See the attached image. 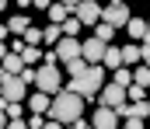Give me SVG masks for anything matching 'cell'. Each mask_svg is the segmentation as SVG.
Masks as SVG:
<instances>
[{
	"mask_svg": "<svg viewBox=\"0 0 150 129\" xmlns=\"http://www.w3.org/2000/svg\"><path fill=\"white\" fill-rule=\"evenodd\" d=\"M49 105H52V94H45V91H35L28 98V112H49Z\"/></svg>",
	"mask_w": 150,
	"mask_h": 129,
	"instance_id": "12",
	"label": "cell"
},
{
	"mask_svg": "<svg viewBox=\"0 0 150 129\" xmlns=\"http://www.w3.org/2000/svg\"><path fill=\"white\" fill-rule=\"evenodd\" d=\"M87 129H94V126H87Z\"/></svg>",
	"mask_w": 150,
	"mask_h": 129,
	"instance_id": "43",
	"label": "cell"
},
{
	"mask_svg": "<svg viewBox=\"0 0 150 129\" xmlns=\"http://www.w3.org/2000/svg\"><path fill=\"white\" fill-rule=\"evenodd\" d=\"M129 18H133V14H129V7H126V4H108L101 21H108V25H115V28H126V25H129Z\"/></svg>",
	"mask_w": 150,
	"mask_h": 129,
	"instance_id": "8",
	"label": "cell"
},
{
	"mask_svg": "<svg viewBox=\"0 0 150 129\" xmlns=\"http://www.w3.org/2000/svg\"><path fill=\"white\" fill-rule=\"evenodd\" d=\"M4 11H7V0H0V14H4Z\"/></svg>",
	"mask_w": 150,
	"mask_h": 129,
	"instance_id": "41",
	"label": "cell"
},
{
	"mask_svg": "<svg viewBox=\"0 0 150 129\" xmlns=\"http://www.w3.org/2000/svg\"><path fill=\"white\" fill-rule=\"evenodd\" d=\"M119 112H115L112 105H101V108H94V129H119Z\"/></svg>",
	"mask_w": 150,
	"mask_h": 129,
	"instance_id": "7",
	"label": "cell"
},
{
	"mask_svg": "<svg viewBox=\"0 0 150 129\" xmlns=\"http://www.w3.org/2000/svg\"><path fill=\"white\" fill-rule=\"evenodd\" d=\"M14 4H18V7H32V0H14Z\"/></svg>",
	"mask_w": 150,
	"mask_h": 129,
	"instance_id": "39",
	"label": "cell"
},
{
	"mask_svg": "<svg viewBox=\"0 0 150 129\" xmlns=\"http://www.w3.org/2000/svg\"><path fill=\"white\" fill-rule=\"evenodd\" d=\"M7 52H11V49H7V42H0V59H4Z\"/></svg>",
	"mask_w": 150,
	"mask_h": 129,
	"instance_id": "38",
	"label": "cell"
},
{
	"mask_svg": "<svg viewBox=\"0 0 150 129\" xmlns=\"http://www.w3.org/2000/svg\"><path fill=\"white\" fill-rule=\"evenodd\" d=\"M7 28H11V35H25V32L32 28V21H28L25 14H14V18L7 21Z\"/></svg>",
	"mask_w": 150,
	"mask_h": 129,
	"instance_id": "16",
	"label": "cell"
},
{
	"mask_svg": "<svg viewBox=\"0 0 150 129\" xmlns=\"http://www.w3.org/2000/svg\"><path fill=\"white\" fill-rule=\"evenodd\" d=\"M87 66H91V63H87L84 56H77V59H67V73H70V77H80Z\"/></svg>",
	"mask_w": 150,
	"mask_h": 129,
	"instance_id": "19",
	"label": "cell"
},
{
	"mask_svg": "<svg viewBox=\"0 0 150 129\" xmlns=\"http://www.w3.org/2000/svg\"><path fill=\"white\" fill-rule=\"evenodd\" d=\"M143 59V45H122V63L126 66H136Z\"/></svg>",
	"mask_w": 150,
	"mask_h": 129,
	"instance_id": "15",
	"label": "cell"
},
{
	"mask_svg": "<svg viewBox=\"0 0 150 129\" xmlns=\"http://www.w3.org/2000/svg\"><path fill=\"white\" fill-rule=\"evenodd\" d=\"M126 98H129V101H143V98H147V87L143 84H129L126 87Z\"/></svg>",
	"mask_w": 150,
	"mask_h": 129,
	"instance_id": "23",
	"label": "cell"
},
{
	"mask_svg": "<svg viewBox=\"0 0 150 129\" xmlns=\"http://www.w3.org/2000/svg\"><path fill=\"white\" fill-rule=\"evenodd\" d=\"M70 11H74V7H67V4H59V0H56V4L49 7V21H52V25H63V21L70 18Z\"/></svg>",
	"mask_w": 150,
	"mask_h": 129,
	"instance_id": "14",
	"label": "cell"
},
{
	"mask_svg": "<svg viewBox=\"0 0 150 129\" xmlns=\"http://www.w3.org/2000/svg\"><path fill=\"white\" fill-rule=\"evenodd\" d=\"M133 84H143V87L150 84V66H140V70L133 73Z\"/></svg>",
	"mask_w": 150,
	"mask_h": 129,
	"instance_id": "27",
	"label": "cell"
},
{
	"mask_svg": "<svg viewBox=\"0 0 150 129\" xmlns=\"http://www.w3.org/2000/svg\"><path fill=\"white\" fill-rule=\"evenodd\" d=\"M38 56H42V52H38V45H25V49H21V59H25V66H35V63H38Z\"/></svg>",
	"mask_w": 150,
	"mask_h": 129,
	"instance_id": "22",
	"label": "cell"
},
{
	"mask_svg": "<svg viewBox=\"0 0 150 129\" xmlns=\"http://www.w3.org/2000/svg\"><path fill=\"white\" fill-rule=\"evenodd\" d=\"M0 66H4L7 73H21V70H25V59H21V52H7V56L0 59Z\"/></svg>",
	"mask_w": 150,
	"mask_h": 129,
	"instance_id": "13",
	"label": "cell"
},
{
	"mask_svg": "<svg viewBox=\"0 0 150 129\" xmlns=\"http://www.w3.org/2000/svg\"><path fill=\"white\" fill-rule=\"evenodd\" d=\"M42 129H67V126H63V122H56V119H49V122H45Z\"/></svg>",
	"mask_w": 150,
	"mask_h": 129,
	"instance_id": "34",
	"label": "cell"
},
{
	"mask_svg": "<svg viewBox=\"0 0 150 129\" xmlns=\"http://www.w3.org/2000/svg\"><path fill=\"white\" fill-rule=\"evenodd\" d=\"M67 129H87V126H84V122L77 119V122H70V126H67Z\"/></svg>",
	"mask_w": 150,
	"mask_h": 129,
	"instance_id": "37",
	"label": "cell"
},
{
	"mask_svg": "<svg viewBox=\"0 0 150 129\" xmlns=\"http://www.w3.org/2000/svg\"><path fill=\"white\" fill-rule=\"evenodd\" d=\"M59 4H67V7H77V4H80V0H59Z\"/></svg>",
	"mask_w": 150,
	"mask_h": 129,
	"instance_id": "40",
	"label": "cell"
},
{
	"mask_svg": "<svg viewBox=\"0 0 150 129\" xmlns=\"http://www.w3.org/2000/svg\"><path fill=\"white\" fill-rule=\"evenodd\" d=\"M59 39H63V25H49V28H45V39H42V42L56 49V42H59Z\"/></svg>",
	"mask_w": 150,
	"mask_h": 129,
	"instance_id": "21",
	"label": "cell"
},
{
	"mask_svg": "<svg viewBox=\"0 0 150 129\" xmlns=\"http://www.w3.org/2000/svg\"><path fill=\"white\" fill-rule=\"evenodd\" d=\"M122 129H143V119H126Z\"/></svg>",
	"mask_w": 150,
	"mask_h": 129,
	"instance_id": "31",
	"label": "cell"
},
{
	"mask_svg": "<svg viewBox=\"0 0 150 129\" xmlns=\"http://www.w3.org/2000/svg\"><path fill=\"white\" fill-rule=\"evenodd\" d=\"M21 112H25L21 101H11V105H7V115H11V119H21Z\"/></svg>",
	"mask_w": 150,
	"mask_h": 129,
	"instance_id": "29",
	"label": "cell"
},
{
	"mask_svg": "<svg viewBox=\"0 0 150 129\" xmlns=\"http://www.w3.org/2000/svg\"><path fill=\"white\" fill-rule=\"evenodd\" d=\"M115 112L126 115V119H147V115H150V101H147V98H143V101H126V105H119Z\"/></svg>",
	"mask_w": 150,
	"mask_h": 129,
	"instance_id": "11",
	"label": "cell"
},
{
	"mask_svg": "<svg viewBox=\"0 0 150 129\" xmlns=\"http://www.w3.org/2000/svg\"><path fill=\"white\" fill-rule=\"evenodd\" d=\"M7 35H11V28H7V25H0V42H4Z\"/></svg>",
	"mask_w": 150,
	"mask_h": 129,
	"instance_id": "36",
	"label": "cell"
},
{
	"mask_svg": "<svg viewBox=\"0 0 150 129\" xmlns=\"http://www.w3.org/2000/svg\"><path fill=\"white\" fill-rule=\"evenodd\" d=\"M42 39H45V28H28L25 32V42L28 45H42Z\"/></svg>",
	"mask_w": 150,
	"mask_h": 129,
	"instance_id": "24",
	"label": "cell"
},
{
	"mask_svg": "<svg viewBox=\"0 0 150 129\" xmlns=\"http://www.w3.org/2000/svg\"><path fill=\"white\" fill-rule=\"evenodd\" d=\"M105 66H108V70L126 66V63H122V49H115V45H108V49H105Z\"/></svg>",
	"mask_w": 150,
	"mask_h": 129,
	"instance_id": "17",
	"label": "cell"
},
{
	"mask_svg": "<svg viewBox=\"0 0 150 129\" xmlns=\"http://www.w3.org/2000/svg\"><path fill=\"white\" fill-rule=\"evenodd\" d=\"M28 126H32V129H42V126H45V119H42V112H32V119H28Z\"/></svg>",
	"mask_w": 150,
	"mask_h": 129,
	"instance_id": "30",
	"label": "cell"
},
{
	"mask_svg": "<svg viewBox=\"0 0 150 129\" xmlns=\"http://www.w3.org/2000/svg\"><path fill=\"white\" fill-rule=\"evenodd\" d=\"M94 35H98L101 42H112V35H115V25H108V21H98V25H94Z\"/></svg>",
	"mask_w": 150,
	"mask_h": 129,
	"instance_id": "20",
	"label": "cell"
},
{
	"mask_svg": "<svg viewBox=\"0 0 150 129\" xmlns=\"http://www.w3.org/2000/svg\"><path fill=\"white\" fill-rule=\"evenodd\" d=\"M74 11H77V18H80V25H84V28H94V25H98V21L105 18V11H101V7H98L94 0H80Z\"/></svg>",
	"mask_w": 150,
	"mask_h": 129,
	"instance_id": "5",
	"label": "cell"
},
{
	"mask_svg": "<svg viewBox=\"0 0 150 129\" xmlns=\"http://www.w3.org/2000/svg\"><path fill=\"white\" fill-rule=\"evenodd\" d=\"M35 91H45V94H59L63 91V77H59V70L56 66H49V63H42L35 73Z\"/></svg>",
	"mask_w": 150,
	"mask_h": 129,
	"instance_id": "3",
	"label": "cell"
},
{
	"mask_svg": "<svg viewBox=\"0 0 150 129\" xmlns=\"http://www.w3.org/2000/svg\"><path fill=\"white\" fill-rule=\"evenodd\" d=\"M56 52H59V63L77 59V56H84V42H77V35H63L56 42Z\"/></svg>",
	"mask_w": 150,
	"mask_h": 129,
	"instance_id": "6",
	"label": "cell"
},
{
	"mask_svg": "<svg viewBox=\"0 0 150 129\" xmlns=\"http://www.w3.org/2000/svg\"><path fill=\"white\" fill-rule=\"evenodd\" d=\"M115 84H122V87H129V84H133V73H129V70H126V66H119V70H115Z\"/></svg>",
	"mask_w": 150,
	"mask_h": 129,
	"instance_id": "26",
	"label": "cell"
},
{
	"mask_svg": "<svg viewBox=\"0 0 150 129\" xmlns=\"http://www.w3.org/2000/svg\"><path fill=\"white\" fill-rule=\"evenodd\" d=\"M126 101H129V98H126V87L122 84H105L101 87V105H112V108H119V105H126Z\"/></svg>",
	"mask_w": 150,
	"mask_h": 129,
	"instance_id": "9",
	"label": "cell"
},
{
	"mask_svg": "<svg viewBox=\"0 0 150 129\" xmlns=\"http://www.w3.org/2000/svg\"><path fill=\"white\" fill-rule=\"evenodd\" d=\"M80 28H84V25H80V18H67V21H63V35H77V32H80Z\"/></svg>",
	"mask_w": 150,
	"mask_h": 129,
	"instance_id": "25",
	"label": "cell"
},
{
	"mask_svg": "<svg viewBox=\"0 0 150 129\" xmlns=\"http://www.w3.org/2000/svg\"><path fill=\"white\" fill-rule=\"evenodd\" d=\"M7 129H32V126H28L25 119H11V126H7Z\"/></svg>",
	"mask_w": 150,
	"mask_h": 129,
	"instance_id": "32",
	"label": "cell"
},
{
	"mask_svg": "<svg viewBox=\"0 0 150 129\" xmlns=\"http://www.w3.org/2000/svg\"><path fill=\"white\" fill-rule=\"evenodd\" d=\"M67 87L77 91V94H84V98H94V91L105 87V63H94V66H87L80 77H70Z\"/></svg>",
	"mask_w": 150,
	"mask_h": 129,
	"instance_id": "2",
	"label": "cell"
},
{
	"mask_svg": "<svg viewBox=\"0 0 150 129\" xmlns=\"http://www.w3.org/2000/svg\"><path fill=\"white\" fill-rule=\"evenodd\" d=\"M35 73H38V66H25V70H21V80H25V84H35Z\"/></svg>",
	"mask_w": 150,
	"mask_h": 129,
	"instance_id": "28",
	"label": "cell"
},
{
	"mask_svg": "<svg viewBox=\"0 0 150 129\" xmlns=\"http://www.w3.org/2000/svg\"><path fill=\"white\" fill-rule=\"evenodd\" d=\"M0 129H7V108H0Z\"/></svg>",
	"mask_w": 150,
	"mask_h": 129,
	"instance_id": "35",
	"label": "cell"
},
{
	"mask_svg": "<svg viewBox=\"0 0 150 129\" xmlns=\"http://www.w3.org/2000/svg\"><path fill=\"white\" fill-rule=\"evenodd\" d=\"M105 49H108V42H101V39L94 35V39L84 42V59H87L91 66H94V63H105Z\"/></svg>",
	"mask_w": 150,
	"mask_h": 129,
	"instance_id": "10",
	"label": "cell"
},
{
	"mask_svg": "<svg viewBox=\"0 0 150 129\" xmlns=\"http://www.w3.org/2000/svg\"><path fill=\"white\" fill-rule=\"evenodd\" d=\"M32 7H38V11H49V7H52V0H32Z\"/></svg>",
	"mask_w": 150,
	"mask_h": 129,
	"instance_id": "33",
	"label": "cell"
},
{
	"mask_svg": "<svg viewBox=\"0 0 150 129\" xmlns=\"http://www.w3.org/2000/svg\"><path fill=\"white\" fill-rule=\"evenodd\" d=\"M143 42H150V21H147V39H143Z\"/></svg>",
	"mask_w": 150,
	"mask_h": 129,
	"instance_id": "42",
	"label": "cell"
},
{
	"mask_svg": "<svg viewBox=\"0 0 150 129\" xmlns=\"http://www.w3.org/2000/svg\"><path fill=\"white\" fill-rule=\"evenodd\" d=\"M84 115V94H77V91H59V94H52V105H49V119H56V122H63V126H70Z\"/></svg>",
	"mask_w": 150,
	"mask_h": 129,
	"instance_id": "1",
	"label": "cell"
},
{
	"mask_svg": "<svg viewBox=\"0 0 150 129\" xmlns=\"http://www.w3.org/2000/svg\"><path fill=\"white\" fill-rule=\"evenodd\" d=\"M126 32H129L133 39H147V21H143V18H129Z\"/></svg>",
	"mask_w": 150,
	"mask_h": 129,
	"instance_id": "18",
	"label": "cell"
},
{
	"mask_svg": "<svg viewBox=\"0 0 150 129\" xmlns=\"http://www.w3.org/2000/svg\"><path fill=\"white\" fill-rule=\"evenodd\" d=\"M25 91H28V84L21 80V73H4V80H0V94H4L7 101H21Z\"/></svg>",
	"mask_w": 150,
	"mask_h": 129,
	"instance_id": "4",
	"label": "cell"
}]
</instances>
